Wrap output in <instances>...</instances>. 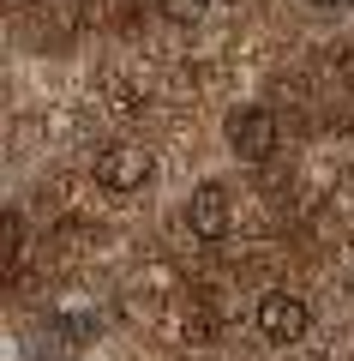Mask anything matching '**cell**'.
<instances>
[{"mask_svg":"<svg viewBox=\"0 0 354 361\" xmlns=\"http://www.w3.org/2000/svg\"><path fill=\"white\" fill-rule=\"evenodd\" d=\"M96 187H108V193H144L156 180V157L144 151L139 139H114V145H102L96 151Z\"/></svg>","mask_w":354,"mask_h":361,"instance_id":"cell-1","label":"cell"},{"mask_svg":"<svg viewBox=\"0 0 354 361\" xmlns=\"http://www.w3.org/2000/svg\"><path fill=\"white\" fill-rule=\"evenodd\" d=\"M228 151L241 157V163H270V157H277V115H270V109H258V103H246V109H234V115H228Z\"/></svg>","mask_w":354,"mask_h":361,"instance_id":"cell-2","label":"cell"},{"mask_svg":"<svg viewBox=\"0 0 354 361\" xmlns=\"http://www.w3.org/2000/svg\"><path fill=\"white\" fill-rule=\"evenodd\" d=\"M306 325H312V313H306L301 295H289V289L258 295V331H265V343H301Z\"/></svg>","mask_w":354,"mask_h":361,"instance_id":"cell-3","label":"cell"},{"mask_svg":"<svg viewBox=\"0 0 354 361\" xmlns=\"http://www.w3.org/2000/svg\"><path fill=\"white\" fill-rule=\"evenodd\" d=\"M228 223H234V199H228L222 180H204V187H192V199H187V229L198 235V241H222Z\"/></svg>","mask_w":354,"mask_h":361,"instance_id":"cell-4","label":"cell"},{"mask_svg":"<svg viewBox=\"0 0 354 361\" xmlns=\"http://www.w3.org/2000/svg\"><path fill=\"white\" fill-rule=\"evenodd\" d=\"M204 6H210V0H156V13H163L168 25H198Z\"/></svg>","mask_w":354,"mask_h":361,"instance_id":"cell-5","label":"cell"},{"mask_svg":"<svg viewBox=\"0 0 354 361\" xmlns=\"http://www.w3.org/2000/svg\"><path fill=\"white\" fill-rule=\"evenodd\" d=\"M18 259H25V217L6 211V271H18Z\"/></svg>","mask_w":354,"mask_h":361,"instance_id":"cell-6","label":"cell"},{"mask_svg":"<svg viewBox=\"0 0 354 361\" xmlns=\"http://www.w3.org/2000/svg\"><path fill=\"white\" fill-rule=\"evenodd\" d=\"M312 6H330V13H342V6H354V0H312Z\"/></svg>","mask_w":354,"mask_h":361,"instance_id":"cell-7","label":"cell"}]
</instances>
